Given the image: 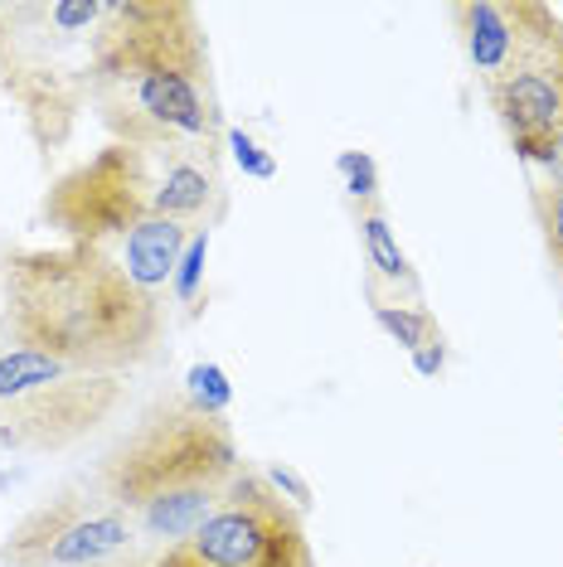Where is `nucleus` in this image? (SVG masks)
<instances>
[{"label":"nucleus","mask_w":563,"mask_h":567,"mask_svg":"<svg viewBox=\"0 0 563 567\" xmlns=\"http://www.w3.org/2000/svg\"><path fill=\"white\" fill-rule=\"evenodd\" d=\"M181 393L199 412H224L228 408V383H224V373L214 369V364H195V369H190V379H185Z\"/></svg>","instance_id":"f3484780"},{"label":"nucleus","mask_w":563,"mask_h":567,"mask_svg":"<svg viewBox=\"0 0 563 567\" xmlns=\"http://www.w3.org/2000/svg\"><path fill=\"white\" fill-rule=\"evenodd\" d=\"M204 262H209V228H204V234H190L185 252H181V267H175V277H171V296L181 306H195L199 301Z\"/></svg>","instance_id":"4468645a"},{"label":"nucleus","mask_w":563,"mask_h":567,"mask_svg":"<svg viewBox=\"0 0 563 567\" xmlns=\"http://www.w3.org/2000/svg\"><path fill=\"white\" fill-rule=\"evenodd\" d=\"M151 199H156V161L108 141L44 189L40 218L63 243L108 252L141 291L165 296L190 228L161 218Z\"/></svg>","instance_id":"20e7f679"},{"label":"nucleus","mask_w":563,"mask_h":567,"mask_svg":"<svg viewBox=\"0 0 563 567\" xmlns=\"http://www.w3.org/2000/svg\"><path fill=\"white\" fill-rule=\"evenodd\" d=\"M6 334L0 340L40 350L88 373H122L156 364L171 340L165 296L141 291L98 248H10L0 262Z\"/></svg>","instance_id":"f03ea898"},{"label":"nucleus","mask_w":563,"mask_h":567,"mask_svg":"<svg viewBox=\"0 0 563 567\" xmlns=\"http://www.w3.org/2000/svg\"><path fill=\"white\" fill-rule=\"evenodd\" d=\"M0 567H10V563H0Z\"/></svg>","instance_id":"4be33fe9"},{"label":"nucleus","mask_w":563,"mask_h":567,"mask_svg":"<svg viewBox=\"0 0 563 567\" xmlns=\"http://www.w3.org/2000/svg\"><path fill=\"white\" fill-rule=\"evenodd\" d=\"M355 228H360V248H365V296L369 306H422V277L408 262V252L399 248V234L389 224L383 199L355 204Z\"/></svg>","instance_id":"9d476101"},{"label":"nucleus","mask_w":563,"mask_h":567,"mask_svg":"<svg viewBox=\"0 0 563 567\" xmlns=\"http://www.w3.org/2000/svg\"><path fill=\"white\" fill-rule=\"evenodd\" d=\"M243 475L224 412H199L185 393H156L93 471V489L151 548L185 538Z\"/></svg>","instance_id":"7ed1b4c3"},{"label":"nucleus","mask_w":563,"mask_h":567,"mask_svg":"<svg viewBox=\"0 0 563 567\" xmlns=\"http://www.w3.org/2000/svg\"><path fill=\"white\" fill-rule=\"evenodd\" d=\"M93 112L117 146L161 161L224 146L204 16L190 0H108L93 40Z\"/></svg>","instance_id":"f257e3e1"},{"label":"nucleus","mask_w":563,"mask_h":567,"mask_svg":"<svg viewBox=\"0 0 563 567\" xmlns=\"http://www.w3.org/2000/svg\"><path fill=\"white\" fill-rule=\"evenodd\" d=\"M108 0H0V93L40 161H59L93 112V40Z\"/></svg>","instance_id":"39448f33"},{"label":"nucleus","mask_w":563,"mask_h":567,"mask_svg":"<svg viewBox=\"0 0 563 567\" xmlns=\"http://www.w3.org/2000/svg\"><path fill=\"white\" fill-rule=\"evenodd\" d=\"M530 209H534V224H540V243H544L549 267L563 277V185H540V179H530Z\"/></svg>","instance_id":"ddd939ff"},{"label":"nucleus","mask_w":563,"mask_h":567,"mask_svg":"<svg viewBox=\"0 0 563 567\" xmlns=\"http://www.w3.org/2000/svg\"><path fill=\"white\" fill-rule=\"evenodd\" d=\"M0 334H6V296H0Z\"/></svg>","instance_id":"412c9836"},{"label":"nucleus","mask_w":563,"mask_h":567,"mask_svg":"<svg viewBox=\"0 0 563 567\" xmlns=\"http://www.w3.org/2000/svg\"><path fill=\"white\" fill-rule=\"evenodd\" d=\"M336 171L345 175V195H350V204L379 199V165L369 151H340Z\"/></svg>","instance_id":"dca6fc26"},{"label":"nucleus","mask_w":563,"mask_h":567,"mask_svg":"<svg viewBox=\"0 0 563 567\" xmlns=\"http://www.w3.org/2000/svg\"><path fill=\"white\" fill-rule=\"evenodd\" d=\"M413 369L422 373V379H438V373L447 369V334L432 340V344H422V350L413 354Z\"/></svg>","instance_id":"aec40b11"},{"label":"nucleus","mask_w":563,"mask_h":567,"mask_svg":"<svg viewBox=\"0 0 563 567\" xmlns=\"http://www.w3.org/2000/svg\"><path fill=\"white\" fill-rule=\"evenodd\" d=\"M369 311H375V326L408 354H418L422 344L442 340V326H438V316H432L428 306H389L383 301V306H369Z\"/></svg>","instance_id":"f8f14e48"},{"label":"nucleus","mask_w":563,"mask_h":567,"mask_svg":"<svg viewBox=\"0 0 563 567\" xmlns=\"http://www.w3.org/2000/svg\"><path fill=\"white\" fill-rule=\"evenodd\" d=\"M156 567H316V553L301 514L267 485L263 471L243 466L219 509L165 544Z\"/></svg>","instance_id":"0eeeda50"},{"label":"nucleus","mask_w":563,"mask_h":567,"mask_svg":"<svg viewBox=\"0 0 563 567\" xmlns=\"http://www.w3.org/2000/svg\"><path fill=\"white\" fill-rule=\"evenodd\" d=\"M228 146H234V161H238L253 179H273V175H277V161L267 156V151H263L248 132H228Z\"/></svg>","instance_id":"6ab92c4d"},{"label":"nucleus","mask_w":563,"mask_h":567,"mask_svg":"<svg viewBox=\"0 0 563 567\" xmlns=\"http://www.w3.org/2000/svg\"><path fill=\"white\" fill-rule=\"evenodd\" d=\"M10 567H156V548L98 489H59L0 538Z\"/></svg>","instance_id":"6e6552de"},{"label":"nucleus","mask_w":563,"mask_h":567,"mask_svg":"<svg viewBox=\"0 0 563 567\" xmlns=\"http://www.w3.org/2000/svg\"><path fill=\"white\" fill-rule=\"evenodd\" d=\"M151 209L171 224L204 234L228 214V189H224V146H190L175 156L156 161V199Z\"/></svg>","instance_id":"1a4fd4ad"},{"label":"nucleus","mask_w":563,"mask_h":567,"mask_svg":"<svg viewBox=\"0 0 563 567\" xmlns=\"http://www.w3.org/2000/svg\"><path fill=\"white\" fill-rule=\"evenodd\" d=\"M126 403L132 383L122 373H88L0 340V446L59 456L108 432Z\"/></svg>","instance_id":"423d86ee"},{"label":"nucleus","mask_w":563,"mask_h":567,"mask_svg":"<svg viewBox=\"0 0 563 567\" xmlns=\"http://www.w3.org/2000/svg\"><path fill=\"white\" fill-rule=\"evenodd\" d=\"M263 475H267V485H273L277 495L287 499V505L297 509V514H306V509H311V485H306V481H301V475L291 471V466H282V461H273V466H267Z\"/></svg>","instance_id":"a211bd4d"},{"label":"nucleus","mask_w":563,"mask_h":567,"mask_svg":"<svg viewBox=\"0 0 563 567\" xmlns=\"http://www.w3.org/2000/svg\"><path fill=\"white\" fill-rule=\"evenodd\" d=\"M457 30V44L477 73V83L485 87L491 79H501L505 63L515 59V40H520V24H515V0H462V6L447 10Z\"/></svg>","instance_id":"9b49d317"},{"label":"nucleus","mask_w":563,"mask_h":567,"mask_svg":"<svg viewBox=\"0 0 563 567\" xmlns=\"http://www.w3.org/2000/svg\"><path fill=\"white\" fill-rule=\"evenodd\" d=\"M515 161L530 165V179H540V185H563V132L515 146Z\"/></svg>","instance_id":"2eb2a0df"}]
</instances>
